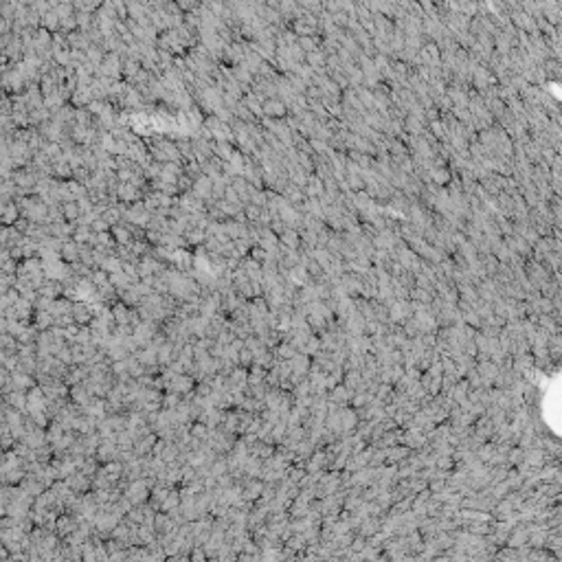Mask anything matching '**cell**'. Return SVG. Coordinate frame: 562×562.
Wrapping results in <instances>:
<instances>
[{"mask_svg": "<svg viewBox=\"0 0 562 562\" xmlns=\"http://www.w3.org/2000/svg\"><path fill=\"white\" fill-rule=\"evenodd\" d=\"M18 220H20L18 204H16V200H11V202L7 204L5 213H2V217H0V226H14Z\"/></svg>", "mask_w": 562, "mask_h": 562, "instance_id": "cell-1", "label": "cell"}, {"mask_svg": "<svg viewBox=\"0 0 562 562\" xmlns=\"http://www.w3.org/2000/svg\"><path fill=\"white\" fill-rule=\"evenodd\" d=\"M59 255H62L64 261H68V264H77V259H79V248H77L75 242H64L62 248H59Z\"/></svg>", "mask_w": 562, "mask_h": 562, "instance_id": "cell-2", "label": "cell"}, {"mask_svg": "<svg viewBox=\"0 0 562 562\" xmlns=\"http://www.w3.org/2000/svg\"><path fill=\"white\" fill-rule=\"evenodd\" d=\"M40 27L42 29H46V31H55V29H59V16L55 14L53 9L49 11V14H44L42 16V20H40Z\"/></svg>", "mask_w": 562, "mask_h": 562, "instance_id": "cell-3", "label": "cell"}, {"mask_svg": "<svg viewBox=\"0 0 562 562\" xmlns=\"http://www.w3.org/2000/svg\"><path fill=\"white\" fill-rule=\"evenodd\" d=\"M62 209H64V213H62V215H64V220H71V222H75L77 217L81 215V211H79V204H77V202H66V204H64Z\"/></svg>", "mask_w": 562, "mask_h": 562, "instance_id": "cell-4", "label": "cell"}, {"mask_svg": "<svg viewBox=\"0 0 562 562\" xmlns=\"http://www.w3.org/2000/svg\"><path fill=\"white\" fill-rule=\"evenodd\" d=\"M119 195L123 200H136L138 198V191H136V187H132V185H121L119 187Z\"/></svg>", "mask_w": 562, "mask_h": 562, "instance_id": "cell-5", "label": "cell"}, {"mask_svg": "<svg viewBox=\"0 0 562 562\" xmlns=\"http://www.w3.org/2000/svg\"><path fill=\"white\" fill-rule=\"evenodd\" d=\"M115 235H116L119 242H128V239H130V233H128V231H123V229H115Z\"/></svg>", "mask_w": 562, "mask_h": 562, "instance_id": "cell-6", "label": "cell"}]
</instances>
